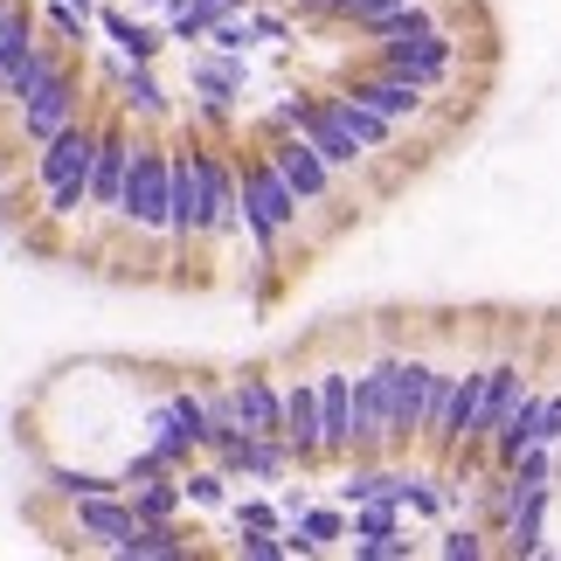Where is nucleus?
Masks as SVG:
<instances>
[{"mask_svg":"<svg viewBox=\"0 0 561 561\" xmlns=\"http://www.w3.org/2000/svg\"><path fill=\"white\" fill-rule=\"evenodd\" d=\"M118 236L146 243V264H160V250H174V139L160 125H139V153L118 202Z\"/></svg>","mask_w":561,"mask_h":561,"instance_id":"f257e3e1","label":"nucleus"},{"mask_svg":"<svg viewBox=\"0 0 561 561\" xmlns=\"http://www.w3.org/2000/svg\"><path fill=\"white\" fill-rule=\"evenodd\" d=\"M236 174H243V229H250V256H285L291 243H306V194L271 167L264 146H236Z\"/></svg>","mask_w":561,"mask_h":561,"instance_id":"f03ea898","label":"nucleus"},{"mask_svg":"<svg viewBox=\"0 0 561 561\" xmlns=\"http://www.w3.org/2000/svg\"><path fill=\"white\" fill-rule=\"evenodd\" d=\"M77 112H91V98H83V49H70L49 77H42V91H35L28 104H14V112H8L14 146H42V139H56Z\"/></svg>","mask_w":561,"mask_h":561,"instance_id":"7ed1b4c3","label":"nucleus"},{"mask_svg":"<svg viewBox=\"0 0 561 561\" xmlns=\"http://www.w3.org/2000/svg\"><path fill=\"white\" fill-rule=\"evenodd\" d=\"M62 534H70L62 548L118 554V548L139 534V506H133V492H91V500H70V520H62Z\"/></svg>","mask_w":561,"mask_h":561,"instance_id":"20e7f679","label":"nucleus"},{"mask_svg":"<svg viewBox=\"0 0 561 561\" xmlns=\"http://www.w3.org/2000/svg\"><path fill=\"white\" fill-rule=\"evenodd\" d=\"M256 146L271 153L277 174H285L298 194H306V208H340V174H333V160L319 153L306 133H264Z\"/></svg>","mask_w":561,"mask_h":561,"instance_id":"39448f33","label":"nucleus"},{"mask_svg":"<svg viewBox=\"0 0 561 561\" xmlns=\"http://www.w3.org/2000/svg\"><path fill=\"white\" fill-rule=\"evenodd\" d=\"M430 375H437V354L396 347V423H388V458H416L423 409H430Z\"/></svg>","mask_w":561,"mask_h":561,"instance_id":"423d86ee","label":"nucleus"},{"mask_svg":"<svg viewBox=\"0 0 561 561\" xmlns=\"http://www.w3.org/2000/svg\"><path fill=\"white\" fill-rule=\"evenodd\" d=\"M285 437H291L298 479L327 465V416H319V375H291V381H285Z\"/></svg>","mask_w":561,"mask_h":561,"instance_id":"0eeeda50","label":"nucleus"},{"mask_svg":"<svg viewBox=\"0 0 561 561\" xmlns=\"http://www.w3.org/2000/svg\"><path fill=\"white\" fill-rule=\"evenodd\" d=\"M215 465H222L236 485H285V479H298L291 437H236V444L215 450Z\"/></svg>","mask_w":561,"mask_h":561,"instance_id":"6e6552de","label":"nucleus"},{"mask_svg":"<svg viewBox=\"0 0 561 561\" xmlns=\"http://www.w3.org/2000/svg\"><path fill=\"white\" fill-rule=\"evenodd\" d=\"M554 500H561L554 479H541V485L520 492V506H513V520H506V534H500V554H506V561H548V554H554V541H548Z\"/></svg>","mask_w":561,"mask_h":561,"instance_id":"1a4fd4ad","label":"nucleus"},{"mask_svg":"<svg viewBox=\"0 0 561 561\" xmlns=\"http://www.w3.org/2000/svg\"><path fill=\"white\" fill-rule=\"evenodd\" d=\"M347 91L368 98L375 112H388L396 125H423V118H430V98H437V91H423V83L402 77V70H354Z\"/></svg>","mask_w":561,"mask_h":561,"instance_id":"9d476101","label":"nucleus"},{"mask_svg":"<svg viewBox=\"0 0 561 561\" xmlns=\"http://www.w3.org/2000/svg\"><path fill=\"white\" fill-rule=\"evenodd\" d=\"M319 375V416H327V465L354 458V368L347 360H327Z\"/></svg>","mask_w":561,"mask_h":561,"instance_id":"9b49d317","label":"nucleus"},{"mask_svg":"<svg viewBox=\"0 0 561 561\" xmlns=\"http://www.w3.org/2000/svg\"><path fill=\"white\" fill-rule=\"evenodd\" d=\"M187 83H194V98L202 104H243L250 91V56H229V49H194L187 56Z\"/></svg>","mask_w":561,"mask_h":561,"instance_id":"f8f14e48","label":"nucleus"},{"mask_svg":"<svg viewBox=\"0 0 561 561\" xmlns=\"http://www.w3.org/2000/svg\"><path fill=\"white\" fill-rule=\"evenodd\" d=\"M236 402H243V430L250 437H285V381L271 368H236Z\"/></svg>","mask_w":561,"mask_h":561,"instance_id":"ddd939ff","label":"nucleus"},{"mask_svg":"<svg viewBox=\"0 0 561 561\" xmlns=\"http://www.w3.org/2000/svg\"><path fill=\"white\" fill-rule=\"evenodd\" d=\"M42 49V8L35 0H14L8 14H0V104H8V83L21 77V62Z\"/></svg>","mask_w":561,"mask_h":561,"instance_id":"4468645a","label":"nucleus"},{"mask_svg":"<svg viewBox=\"0 0 561 561\" xmlns=\"http://www.w3.org/2000/svg\"><path fill=\"white\" fill-rule=\"evenodd\" d=\"M319 98H327L333 104V112H340V125H347V133L360 139V146H368V153L381 160V153H396V139H402V125L396 118H388V112H375V104L368 98H354L347 91V83H340V91H319Z\"/></svg>","mask_w":561,"mask_h":561,"instance_id":"2eb2a0df","label":"nucleus"},{"mask_svg":"<svg viewBox=\"0 0 561 561\" xmlns=\"http://www.w3.org/2000/svg\"><path fill=\"white\" fill-rule=\"evenodd\" d=\"M98 35L112 42L125 62H160L167 56V21H133L125 8H98Z\"/></svg>","mask_w":561,"mask_h":561,"instance_id":"dca6fc26","label":"nucleus"},{"mask_svg":"<svg viewBox=\"0 0 561 561\" xmlns=\"http://www.w3.org/2000/svg\"><path fill=\"white\" fill-rule=\"evenodd\" d=\"M118 112H133L139 125H167V118H174V104H167V83H160V62H125Z\"/></svg>","mask_w":561,"mask_h":561,"instance_id":"f3484780","label":"nucleus"},{"mask_svg":"<svg viewBox=\"0 0 561 561\" xmlns=\"http://www.w3.org/2000/svg\"><path fill=\"white\" fill-rule=\"evenodd\" d=\"M181 492H187V506H194V513H229L236 479H229V471H222V465H215L208 450H202V458H194V465L181 471Z\"/></svg>","mask_w":561,"mask_h":561,"instance_id":"a211bd4d","label":"nucleus"},{"mask_svg":"<svg viewBox=\"0 0 561 561\" xmlns=\"http://www.w3.org/2000/svg\"><path fill=\"white\" fill-rule=\"evenodd\" d=\"M42 485H49L62 506H70V500H91V492H125L118 465L112 471H98V465H42Z\"/></svg>","mask_w":561,"mask_h":561,"instance_id":"6ab92c4d","label":"nucleus"},{"mask_svg":"<svg viewBox=\"0 0 561 561\" xmlns=\"http://www.w3.org/2000/svg\"><path fill=\"white\" fill-rule=\"evenodd\" d=\"M430 554H437V561H485V554H500V541H492V534L471 520V513H458V520H444V527H437Z\"/></svg>","mask_w":561,"mask_h":561,"instance_id":"aec40b11","label":"nucleus"},{"mask_svg":"<svg viewBox=\"0 0 561 561\" xmlns=\"http://www.w3.org/2000/svg\"><path fill=\"white\" fill-rule=\"evenodd\" d=\"M133 506H139V520H187V492H181V471H167V479H146L133 485Z\"/></svg>","mask_w":561,"mask_h":561,"instance_id":"412c9836","label":"nucleus"},{"mask_svg":"<svg viewBox=\"0 0 561 561\" xmlns=\"http://www.w3.org/2000/svg\"><path fill=\"white\" fill-rule=\"evenodd\" d=\"M222 520H229V527H277V534L291 527V520H285V506H277V485H271V492H236Z\"/></svg>","mask_w":561,"mask_h":561,"instance_id":"4be33fe9","label":"nucleus"},{"mask_svg":"<svg viewBox=\"0 0 561 561\" xmlns=\"http://www.w3.org/2000/svg\"><path fill=\"white\" fill-rule=\"evenodd\" d=\"M430 554V541H416V534H354V561H416Z\"/></svg>","mask_w":561,"mask_h":561,"instance_id":"5701e85b","label":"nucleus"},{"mask_svg":"<svg viewBox=\"0 0 561 561\" xmlns=\"http://www.w3.org/2000/svg\"><path fill=\"white\" fill-rule=\"evenodd\" d=\"M229 554L236 561H291V548H285L277 527H229Z\"/></svg>","mask_w":561,"mask_h":561,"instance_id":"b1692460","label":"nucleus"},{"mask_svg":"<svg viewBox=\"0 0 561 561\" xmlns=\"http://www.w3.org/2000/svg\"><path fill=\"white\" fill-rule=\"evenodd\" d=\"M42 28H49V35H62V42H70V49H83V42L98 35V14L70 8V0H49V8H42Z\"/></svg>","mask_w":561,"mask_h":561,"instance_id":"393cba45","label":"nucleus"},{"mask_svg":"<svg viewBox=\"0 0 561 561\" xmlns=\"http://www.w3.org/2000/svg\"><path fill=\"white\" fill-rule=\"evenodd\" d=\"M250 28H256L264 49H277V42L298 35V8H264V0H256V8H250Z\"/></svg>","mask_w":561,"mask_h":561,"instance_id":"a878e982","label":"nucleus"},{"mask_svg":"<svg viewBox=\"0 0 561 561\" xmlns=\"http://www.w3.org/2000/svg\"><path fill=\"white\" fill-rule=\"evenodd\" d=\"M208 49H229V56H250V49H264L256 42V28H250V14H222L208 28Z\"/></svg>","mask_w":561,"mask_h":561,"instance_id":"bb28decb","label":"nucleus"},{"mask_svg":"<svg viewBox=\"0 0 561 561\" xmlns=\"http://www.w3.org/2000/svg\"><path fill=\"white\" fill-rule=\"evenodd\" d=\"M167 471H174V465H167L153 444H139V450H125V458H118V479H125V492H133V485H146V479H167Z\"/></svg>","mask_w":561,"mask_h":561,"instance_id":"cd10ccee","label":"nucleus"},{"mask_svg":"<svg viewBox=\"0 0 561 561\" xmlns=\"http://www.w3.org/2000/svg\"><path fill=\"white\" fill-rule=\"evenodd\" d=\"M360 0H298V21H312V28H347Z\"/></svg>","mask_w":561,"mask_h":561,"instance_id":"c85d7f7f","label":"nucleus"},{"mask_svg":"<svg viewBox=\"0 0 561 561\" xmlns=\"http://www.w3.org/2000/svg\"><path fill=\"white\" fill-rule=\"evenodd\" d=\"M277 506H285V520H298V513L312 506V485H291L285 479V485H277Z\"/></svg>","mask_w":561,"mask_h":561,"instance_id":"c756f323","label":"nucleus"},{"mask_svg":"<svg viewBox=\"0 0 561 561\" xmlns=\"http://www.w3.org/2000/svg\"><path fill=\"white\" fill-rule=\"evenodd\" d=\"M541 444H561V388H548V409H541Z\"/></svg>","mask_w":561,"mask_h":561,"instance_id":"7c9ffc66","label":"nucleus"},{"mask_svg":"<svg viewBox=\"0 0 561 561\" xmlns=\"http://www.w3.org/2000/svg\"><path fill=\"white\" fill-rule=\"evenodd\" d=\"M388 8H402V0H360L354 21H375V14H388ZM354 21H347V28H354Z\"/></svg>","mask_w":561,"mask_h":561,"instance_id":"2f4dec72","label":"nucleus"},{"mask_svg":"<svg viewBox=\"0 0 561 561\" xmlns=\"http://www.w3.org/2000/svg\"><path fill=\"white\" fill-rule=\"evenodd\" d=\"M146 8H153V14H181L187 0H146Z\"/></svg>","mask_w":561,"mask_h":561,"instance_id":"473e14b6","label":"nucleus"},{"mask_svg":"<svg viewBox=\"0 0 561 561\" xmlns=\"http://www.w3.org/2000/svg\"><path fill=\"white\" fill-rule=\"evenodd\" d=\"M70 8H83V14H98V0H70Z\"/></svg>","mask_w":561,"mask_h":561,"instance_id":"72a5a7b5","label":"nucleus"},{"mask_svg":"<svg viewBox=\"0 0 561 561\" xmlns=\"http://www.w3.org/2000/svg\"><path fill=\"white\" fill-rule=\"evenodd\" d=\"M8 8H14V0H0V14H8Z\"/></svg>","mask_w":561,"mask_h":561,"instance_id":"f704fd0d","label":"nucleus"}]
</instances>
